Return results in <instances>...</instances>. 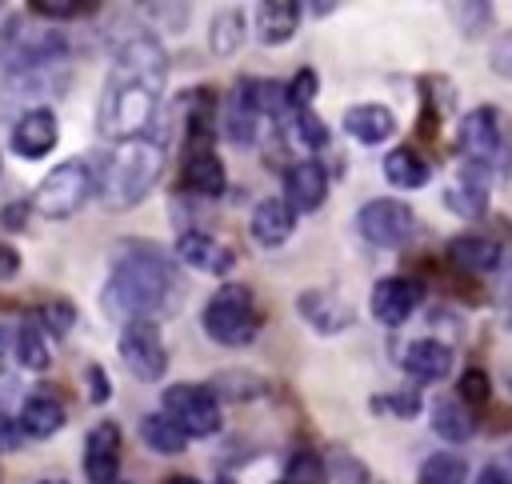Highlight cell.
<instances>
[{
  "label": "cell",
  "instance_id": "cell-1",
  "mask_svg": "<svg viewBox=\"0 0 512 484\" xmlns=\"http://www.w3.org/2000/svg\"><path fill=\"white\" fill-rule=\"evenodd\" d=\"M168 84V52L152 32H132L120 40L100 104H96V132L100 140L124 144L132 136H144L152 124L160 96Z\"/></svg>",
  "mask_w": 512,
  "mask_h": 484
},
{
  "label": "cell",
  "instance_id": "cell-2",
  "mask_svg": "<svg viewBox=\"0 0 512 484\" xmlns=\"http://www.w3.org/2000/svg\"><path fill=\"white\" fill-rule=\"evenodd\" d=\"M184 296V280L176 268V256H168L156 244L144 240H128L112 252V268H108V284L100 292L104 312L136 324V320H164L180 308Z\"/></svg>",
  "mask_w": 512,
  "mask_h": 484
},
{
  "label": "cell",
  "instance_id": "cell-3",
  "mask_svg": "<svg viewBox=\"0 0 512 484\" xmlns=\"http://www.w3.org/2000/svg\"><path fill=\"white\" fill-rule=\"evenodd\" d=\"M164 156H168V148H164V140L160 136H132V140H124V144H116V152L108 156V164H104V172H100V184H96V192H100V204L108 208V212H128V208H136L152 188H156V180H160V172H164Z\"/></svg>",
  "mask_w": 512,
  "mask_h": 484
},
{
  "label": "cell",
  "instance_id": "cell-4",
  "mask_svg": "<svg viewBox=\"0 0 512 484\" xmlns=\"http://www.w3.org/2000/svg\"><path fill=\"white\" fill-rule=\"evenodd\" d=\"M260 324H264V312L256 304V292L248 284H236V280L232 284H220L208 296L204 312H200V328L208 332V340H216L224 348L252 344L256 332H260Z\"/></svg>",
  "mask_w": 512,
  "mask_h": 484
},
{
  "label": "cell",
  "instance_id": "cell-5",
  "mask_svg": "<svg viewBox=\"0 0 512 484\" xmlns=\"http://www.w3.org/2000/svg\"><path fill=\"white\" fill-rule=\"evenodd\" d=\"M460 160H468L476 168H488L500 180L512 172V132H508V120L500 116V108L476 104L472 112H464V120H460Z\"/></svg>",
  "mask_w": 512,
  "mask_h": 484
},
{
  "label": "cell",
  "instance_id": "cell-6",
  "mask_svg": "<svg viewBox=\"0 0 512 484\" xmlns=\"http://www.w3.org/2000/svg\"><path fill=\"white\" fill-rule=\"evenodd\" d=\"M68 52V36L56 28H36L32 20H8L0 32V68L8 72H32L52 68Z\"/></svg>",
  "mask_w": 512,
  "mask_h": 484
},
{
  "label": "cell",
  "instance_id": "cell-7",
  "mask_svg": "<svg viewBox=\"0 0 512 484\" xmlns=\"http://www.w3.org/2000/svg\"><path fill=\"white\" fill-rule=\"evenodd\" d=\"M92 196V164L72 156V160H60L32 192V208L48 220H68L76 216Z\"/></svg>",
  "mask_w": 512,
  "mask_h": 484
},
{
  "label": "cell",
  "instance_id": "cell-8",
  "mask_svg": "<svg viewBox=\"0 0 512 484\" xmlns=\"http://www.w3.org/2000/svg\"><path fill=\"white\" fill-rule=\"evenodd\" d=\"M68 88V72L64 68H32V72H8L0 80V116L4 120H20L36 108H52L56 96H64Z\"/></svg>",
  "mask_w": 512,
  "mask_h": 484
},
{
  "label": "cell",
  "instance_id": "cell-9",
  "mask_svg": "<svg viewBox=\"0 0 512 484\" xmlns=\"http://www.w3.org/2000/svg\"><path fill=\"white\" fill-rule=\"evenodd\" d=\"M160 404H164L160 412L168 420H176L188 440H208V436H216L224 428L220 400H216V392L208 384H172V388H164Z\"/></svg>",
  "mask_w": 512,
  "mask_h": 484
},
{
  "label": "cell",
  "instance_id": "cell-10",
  "mask_svg": "<svg viewBox=\"0 0 512 484\" xmlns=\"http://www.w3.org/2000/svg\"><path fill=\"white\" fill-rule=\"evenodd\" d=\"M356 228L360 236L372 244V248H384V252H396L408 244L412 228H416V216L404 200H392V196H372L360 204L356 212Z\"/></svg>",
  "mask_w": 512,
  "mask_h": 484
},
{
  "label": "cell",
  "instance_id": "cell-11",
  "mask_svg": "<svg viewBox=\"0 0 512 484\" xmlns=\"http://www.w3.org/2000/svg\"><path fill=\"white\" fill-rule=\"evenodd\" d=\"M260 120H264V108H260V80L256 76H240L220 108V128L224 136L236 144V148H252L256 136H260Z\"/></svg>",
  "mask_w": 512,
  "mask_h": 484
},
{
  "label": "cell",
  "instance_id": "cell-12",
  "mask_svg": "<svg viewBox=\"0 0 512 484\" xmlns=\"http://www.w3.org/2000/svg\"><path fill=\"white\" fill-rule=\"evenodd\" d=\"M120 360L128 364V372L144 384L160 380L168 372V348H164V336L156 324L148 320H136V324H124L120 332Z\"/></svg>",
  "mask_w": 512,
  "mask_h": 484
},
{
  "label": "cell",
  "instance_id": "cell-13",
  "mask_svg": "<svg viewBox=\"0 0 512 484\" xmlns=\"http://www.w3.org/2000/svg\"><path fill=\"white\" fill-rule=\"evenodd\" d=\"M180 188L192 192V196H200V200H220L224 196L228 172H224L220 152L208 140L184 144V152H180Z\"/></svg>",
  "mask_w": 512,
  "mask_h": 484
},
{
  "label": "cell",
  "instance_id": "cell-14",
  "mask_svg": "<svg viewBox=\"0 0 512 484\" xmlns=\"http://www.w3.org/2000/svg\"><path fill=\"white\" fill-rule=\"evenodd\" d=\"M420 300H424V284L420 280H412V276H384V280H376L368 304H372V316L380 324L400 328L420 308Z\"/></svg>",
  "mask_w": 512,
  "mask_h": 484
},
{
  "label": "cell",
  "instance_id": "cell-15",
  "mask_svg": "<svg viewBox=\"0 0 512 484\" xmlns=\"http://www.w3.org/2000/svg\"><path fill=\"white\" fill-rule=\"evenodd\" d=\"M296 312L320 332V336H336V332H348L356 324V308L332 292V288H308L296 296Z\"/></svg>",
  "mask_w": 512,
  "mask_h": 484
},
{
  "label": "cell",
  "instance_id": "cell-16",
  "mask_svg": "<svg viewBox=\"0 0 512 484\" xmlns=\"http://www.w3.org/2000/svg\"><path fill=\"white\" fill-rule=\"evenodd\" d=\"M84 476L88 484H112L120 480V424L100 420L84 436Z\"/></svg>",
  "mask_w": 512,
  "mask_h": 484
},
{
  "label": "cell",
  "instance_id": "cell-17",
  "mask_svg": "<svg viewBox=\"0 0 512 484\" xmlns=\"http://www.w3.org/2000/svg\"><path fill=\"white\" fill-rule=\"evenodd\" d=\"M492 180H496V176H492L488 168H476V164L460 160L456 180L444 188V204H448V212H456V216H464V220H480V216L488 212Z\"/></svg>",
  "mask_w": 512,
  "mask_h": 484
},
{
  "label": "cell",
  "instance_id": "cell-18",
  "mask_svg": "<svg viewBox=\"0 0 512 484\" xmlns=\"http://www.w3.org/2000/svg\"><path fill=\"white\" fill-rule=\"evenodd\" d=\"M328 200V168L320 160H296L288 172H284V204L300 216L316 212L320 204Z\"/></svg>",
  "mask_w": 512,
  "mask_h": 484
},
{
  "label": "cell",
  "instance_id": "cell-19",
  "mask_svg": "<svg viewBox=\"0 0 512 484\" xmlns=\"http://www.w3.org/2000/svg\"><path fill=\"white\" fill-rule=\"evenodd\" d=\"M176 260L184 268H196V272H208V276H228L232 264H236V256H232L228 244H220L216 236L196 232V228H188V232L176 236Z\"/></svg>",
  "mask_w": 512,
  "mask_h": 484
},
{
  "label": "cell",
  "instance_id": "cell-20",
  "mask_svg": "<svg viewBox=\"0 0 512 484\" xmlns=\"http://www.w3.org/2000/svg\"><path fill=\"white\" fill-rule=\"evenodd\" d=\"M56 140H60V120H56V112L52 108H36V112H28V116H20L16 124H12V152L16 156H24V160H44L52 148H56Z\"/></svg>",
  "mask_w": 512,
  "mask_h": 484
},
{
  "label": "cell",
  "instance_id": "cell-21",
  "mask_svg": "<svg viewBox=\"0 0 512 484\" xmlns=\"http://www.w3.org/2000/svg\"><path fill=\"white\" fill-rule=\"evenodd\" d=\"M444 256H448V264L464 276H484V272H496L500 268V260H504V248L496 244V240H488V236H476V232H468V236H452L448 240V248H444Z\"/></svg>",
  "mask_w": 512,
  "mask_h": 484
},
{
  "label": "cell",
  "instance_id": "cell-22",
  "mask_svg": "<svg viewBox=\"0 0 512 484\" xmlns=\"http://www.w3.org/2000/svg\"><path fill=\"white\" fill-rule=\"evenodd\" d=\"M252 240L260 248H280L288 244L292 228H296V212L284 204V196H264L256 208H252Z\"/></svg>",
  "mask_w": 512,
  "mask_h": 484
},
{
  "label": "cell",
  "instance_id": "cell-23",
  "mask_svg": "<svg viewBox=\"0 0 512 484\" xmlns=\"http://www.w3.org/2000/svg\"><path fill=\"white\" fill-rule=\"evenodd\" d=\"M404 372L420 384H440L448 372H452V348L436 336H424V340H412L404 348Z\"/></svg>",
  "mask_w": 512,
  "mask_h": 484
},
{
  "label": "cell",
  "instance_id": "cell-24",
  "mask_svg": "<svg viewBox=\"0 0 512 484\" xmlns=\"http://www.w3.org/2000/svg\"><path fill=\"white\" fill-rule=\"evenodd\" d=\"M300 16H304V4H296V0H264L256 8V36H260V44H268V48L288 44L296 36V28H300Z\"/></svg>",
  "mask_w": 512,
  "mask_h": 484
},
{
  "label": "cell",
  "instance_id": "cell-25",
  "mask_svg": "<svg viewBox=\"0 0 512 484\" xmlns=\"http://www.w3.org/2000/svg\"><path fill=\"white\" fill-rule=\"evenodd\" d=\"M340 124H344V132H348L356 144H364V148H376V144H384V140L396 132V116H392V108H384V104H352Z\"/></svg>",
  "mask_w": 512,
  "mask_h": 484
},
{
  "label": "cell",
  "instance_id": "cell-26",
  "mask_svg": "<svg viewBox=\"0 0 512 484\" xmlns=\"http://www.w3.org/2000/svg\"><path fill=\"white\" fill-rule=\"evenodd\" d=\"M64 420H68V412H64L60 396H52V392H32V396L24 400V408H20V432H24L28 440H48V436H56V432L64 428Z\"/></svg>",
  "mask_w": 512,
  "mask_h": 484
},
{
  "label": "cell",
  "instance_id": "cell-27",
  "mask_svg": "<svg viewBox=\"0 0 512 484\" xmlns=\"http://www.w3.org/2000/svg\"><path fill=\"white\" fill-rule=\"evenodd\" d=\"M432 432L444 444H468L476 436V416H472V408L456 392L436 396V404H432Z\"/></svg>",
  "mask_w": 512,
  "mask_h": 484
},
{
  "label": "cell",
  "instance_id": "cell-28",
  "mask_svg": "<svg viewBox=\"0 0 512 484\" xmlns=\"http://www.w3.org/2000/svg\"><path fill=\"white\" fill-rule=\"evenodd\" d=\"M180 128H184V144L192 140H208L212 144V128H216V96L212 88H188L180 92Z\"/></svg>",
  "mask_w": 512,
  "mask_h": 484
},
{
  "label": "cell",
  "instance_id": "cell-29",
  "mask_svg": "<svg viewBox=\"0 0 512 484\" xmlns=\"http://www.w3.org/2000/svg\"><path fill=\"white\" fill-rule=\"evenodd\" d=\"M428 176H432V168H428V160H424L412 144H400V148H392V152L384 156V180H388L392 188H400V192L424 188Z\"/></svg>",
  "mask_w": 512,
  "mask_h": 484
},
{
  "label": "cell",
  "instance_id": "cell-30",
  "mask_svg": "<svg viewBox=\"0 0 512 484\" xmlns=\"http://www.w3.org/2000/svg\"><path fill=\"white\" fill-rule=\"evenodd\" d=\"M296 148H308V152H320V148H328V140H332V132H328V124L312 112V108H292L288 112V120L284 124H276Z\"/></svg>",
  "mask_w": 512,
  "mask_h": 484
},
{
  "label": "cell",
  "instance_id": "cell-31",
  "mask_svg": "<svg viewBox=\"0 0 512 484\" xmlns=\"http://www.w3.org/2000/svg\"><path fill=\"white\" fill-rule=\"evenodd\" d=\"M12 356H16V364H24L28 372H44V368L52 364V356H48V336H44V328H40L36 320H20V324H16V332H12Z\"/></svg>",
  "mask_w": 512,
  "mask_h": 484
},
{
  "label": "cell",
  "instance_id": "cell-32",
  "mask_svg": "<svg viewBox=\"0 0 512 484\" xmlns=\"http://www.w3.org/2000/svg\"><path fill=\"white\" fill-rule=\"evenodd\" d=\"M140 440H144L152 452H160V456H180V452L188 448L184 428H180L176 420H168L164 412H148V416L140 420Z\"/></svg>",
  "mask_w": 512,
  "mask_h": 484
},
{
  "label": "cell",
  "instance_id": "cell-33",
  "mask_svg": "<svg viewBox=\"0 0 512 484\" xmlns=\"http://www.w3.org/2000/svg\"><path fill=\"white\" fill-rule=\"evenodd\" d=\"M208 44L216 56H232L240 44H244V16L240 8H220L208 24Z\"/></svg>",
  "mask_w": 512,
  "mask_h": 484
},
{
  "label": "cell",
  "instance_id": "cell-34",
  "mask_svg": "<svg viewBox=\"0 0 512 484\" xmlns=\"http://www.w3.org/2000/svg\"><path fill=\"white\" fill-rule=\"evenodd\" d=\"M416 484H468V460L456 452H432L420 464Z\"/></svg>",
  "mask_w": 512,
  "mask_h": 484
},
{
  "label": "cell",
  "instance_id": "cell-35",
  "mask_svg": "<svg viewBox=\"0 0 512 484\" xmlns=\"http://www.w3.org/2000/svg\"><path fill=\"white\" fill-rule=\"evenodd\" d=\"M36 320H40V328L48 336H68L72 324H76V304L68 296H48V300H40Z\"/></svg>",
  "mask_w": 512,
  "mask_h": 484
},
{
  "label": "cell",
  "instance_id": "cell-36",
  "mask_svg": "<svg viewBox=\"0 0 512 484\" xmlns=\"http://www.w3.org/2000/svg\"><path fill=\"white\" fill-rule=\"evenodd\" d=\"M208 388L216 392V400H256V396H264V380H256L252 372H220Z\"/></svg>",
  "mask_w": 512,
  "mask_h": 484
},
{
  "label": "cell",
  "instance_id": "cell-37",
  "mask_svg": "<svg viewBox=\"0 0 512 484\" xmlns=\"http://www.w3.org/2000/svg\"><path fill=\"white\" fill-rule=\"evenodd\" d=\"M452 12V24L468 36V40H476V36H484L488 32V24H492V4H484V0H476V4H452L448 8Z\"/></svg>",
  "mask_w": 512,
  "mask_h": 484
},
{
  "label": "cell",
  "instance_id": "cell-38",
  "mask_svg": "<svg viewBox=\"0 0 512 484\" xmlns=\"http://www.w3.org/2000/svg\"><path fill=\"white\" fill-rule=\"evenodd\" d=\"M280 484H324V460L316 452H292Z\"/></svg>",
  "mask_w": 512,
  "mask_h": 484
},
{
  "label": "cell",
  "instance_id": "cell-39",
  "mask_svg": "<svg viewBox=\"0 0 512 484\" xmlns=\"http://www.w3.org/2000/svg\"><path fill=\"white\" fill-rule=\"evenodd\" d=\"M456 396L468 404V408H484L492 400V380L484 368H464L460 380H456Z\"/></svg>",
  "mask_w": 512,
  "mask_h": 484
},
{
  "label": "cell",
  "instance_id": "cell-40",
  "mask_svg": "<svg viewBox=\"0 0 512 484\" xmlns=\"http://www.w3.org/2000/svg\"><path fill=\"white\" fill-rule=\"evenodd\" d=\"M28 12L40 16V20H72V16L96 12V4H84V0H28Z\"/></svg>",
  "mask_w": 512,
  "mask_h": 484
},
{
  "label": "cell",
  "instance_id": "cell-41",
  "mask_svg": "<svg viewBox=\"0 0 512 484\" xmlns=\"http://www.w3.org/2000/svg\"><path fill=\"white\" fill-rule=\"evenodd\" d=\"M316 92H320L316 68H296V76L288 80V104H292V108H312Z\"/></svg>",
  "mask_w": 512,
  "mask_h": 484
},
{
  "label": "cell",
  "instance_id": "cell-42",
  "mask_svg": "<svg viewBox=\"0 0 512 484\" xmlns=\"http://www.w3.org/2000/svg\"><path fill=\"white\" fill-rule=\"evenodd\" d=\"M488 64H492V72H496V76L512 80V28H508V32H500V36L492 40V48H488Z\"/></svg>",
  "mask_w": 512,
  "mask_h": 484
},
{
  "label": "cell",
  "instance_id": "cell-43",
  "mask_svg": "<svg viewBox=\"0 0 512 484\" xmlns=\"http://www.w3.org/2000/svg\"><path fill=\"white\" fill-rule=\"evenodd\" d=\"M376 408H388L392 416H416L424 404L416 392H384V396H376Z\"/></svg>",
  "mask_w": 512,
  "mask_h": 484
},
{
  "label": "cell",
  "instance_id": "cell-44",
  "mask_svg": "<svg viewBox=\"0 0 512 484\" xmlns=\"http://www.w3.org/2000/svg\"><path fill=\"white\" fill-rule=\"evenodd\" d=\"M28 212H32V200H8L4 212H0L4 232H20V228L28 224Z\"/></svg>",
  "mask_w": 512,
  "mask_h": 484
},
{
  "label": "cell",
  "instance_id": "cell-45",
  "mask_svg": "<svg viewBox=\"0 0 512 484\" xmlns=\"http://www.w3.org/2000/svg\"><path fill=\"white\" fill-rule=\"evenodd\" d=\"M84 380H88L92 404H104V400L112 396V384H108V376H104V368H100V364H88V368H84Z\"/></svg>",
  "mask_w": 512,
  "mask_h": 484
},
{
  "label": "cell",
  "instance_id": "cell-46",
  "mask_svg": "<svg viewBox=\"0 0 512 484\" xmlns=\"http://www.w3.org/2000/svg\"><path fill=\"white\" fill-rule=\"evenodd\" d=\"M332 472H336V480H340V484H364V480H368V476H364V468H360L352 456H336Z\"/></svg>",
  "mask_w": 512,
  "mask_h": 484
},
{
  "label": "cell",
  "instance_id": "cell-47",
  "mask_svg": "<svg viewBox=\"0 0 512 484\" xmlns=\"http://www.w3.org/2000/svg\"><path fill=\"white\" fill-rule=\"evenodd\" d=\"M20 440H24V432H20V420H12L8 412H0V452H12V448H20Z\"/></svg>",
  "mask_w": 512,
  "mask_h": 484
},
{
  "label": "cell",
  "instance_id": "cell-48",
  "mask_svg": "<svg viewBox=\"0 0 512 484\" xmlns=\"http://www.w3.org/2000/svg\"><path fill=\"white\" fill-rule=\"evenodd\" d=\"M16 272H20V252L0 240V280H12Z\"/></svg>",
  "mask_w": 512,
  "mask_h": 484
},
{
  "label": "cell",
  "instance_id": "cell-49",
  "mask_svg": "<svg viewBox=\"0 0 512 484\" xmlns=\"http://www.w3.org/2000/svg\"><path fill=\"white\" fill-rule=\"evenodd\" d=\"M476 484H512V472H508L504 464H488V468L476 476Z\"/></svg>",
  "mask_w": 512,
  "mask_h": 484
},
{
  "label": "cell",
  "instance_id": "cell-50",
  "mask_svg": "<svg viewBox=\"0 0 512 484\" xmlns=\"http://www.w3.org/2000/svg\"><path fill=\"white\" fill-rule=\"evenodd\" d=\"M304 8H312V16H328L336 4H304Z\"/></svg>",
  "mask_w": 512,
  "mask_h": 484
},
{
  "label": "cell",
  "instance_id": "cell-51",
  "mask_svg": "<svg viewBox=\"0 0 512 484\" xmlns=\"http://www.w3.org/2000/svg\"><path fill=\"white\" fill-rule=\"evenodd\" d=\"M164 484H200V480H196V476H168Z\"/></svg>",
  "mask_w": 512,
  "mask_h": 484
},
{
  "label": "cell",
  "instance_id": "cell-52",
  "mask_svg": "<svg viewBox=\"0 0 512 484\" xmlns=\"http://www.w3.org/2000/svg\"><path fill=\"white\" fill-rule=\"evenodd\" d=\"M36 484H68V480H36Z\"/></svg>",
  "mask_w": 512,
  "mask_h": 484
},
{
  "label": "cell",
  "instance_id": "cell-53",
  "mask_svg": "<svg viewBox=\"0 0 512 484\" xmlns=\"http://www.w3.org/2000/svg\"><path fill=\"white\" fill-rule=\"evenodd\" d=\"M216 484H236V480H228V476H220V480H216Z\"/></svg>",
  "mask_w": 512,
  "mask_h": 484
},
{
  "label": "cell",
  "instance_id": "cell-54",
  "mask_svg": "<svg viewBox=\"0 0 512 484\" xmlns=\"http://www.w3.org/2000/svg\"><path fill=\"white\" fill-rule=\"evenodd\" d=\"M112 484H124V480H112Z\"/></svg>",
  "mask_w": 512,
  "mask_h": 484
}]
</instances>
